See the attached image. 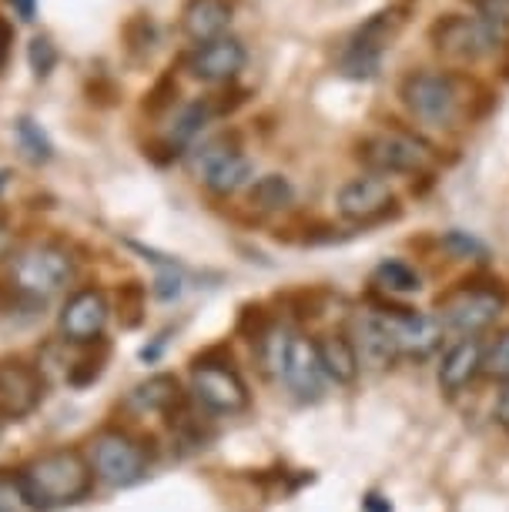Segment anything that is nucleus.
Returning a JSON list of instances; mask_svg holds the SVG:
<instances>
[{"label": "nucleus", "mask_w": 509, "mask_h": 512, "mask_svg": "<svg viewBox=\"0 0 509 512\" xmlns=\"http://www.w3.org/2000/svg\"><path fill=\"white\" fill-rule=\"evenodd\" d=\"M94 486L91 462L78 449H51L31 459L17 476V492L27 506L51 512L81 502Z\"/></svg>", "instance_id": "nucleus-1"}, {"label": "nucleus", "mask_w": 509, "mask_h": 512, "mask_svg": "<svg viewBox=\"0 0 509 512\" xmlns=\"http://www.w3.org/2000/svg\"><path fill=\"white\" fill-rule=\"evenodd\" d=\"M262 362L268 375L285 385L295 399H319L325 389V372L315 352V338H305L288 328H272L262 338Z\"/></svg>", "instance_id": "nucleus-2"}, {"label": "nucleus", "mask_w": 509, "mask_h": 512, "mask_svg": "<svg viewBox=\"0 0 509 512\" xmlns=\"http://www.w3.org/2000/svg\"><path fill=\"white\" fill-rule=\"evenodd\" d=\"M74 282V258L71 251L51 241H34L11 255V285L34 302H47V298L67 292Z\"/></svg>", "instance_id": "nucleus-3"}, {"label": "nucleus", "mask_w": 509, "mask_h": 512, "mask_svg": "<svg viewBox=\"0 0 509 512\" xmlns=\"http://www.w3.org/2000/svg\"><path fill=\"white\" fill-rule=\"evenodd\" d=\"M402 104L409 108V114L429 128H449L456 121L463 98H459V81L453 74L443 71H412L406 74L399 88Z\"/></svg>", "instance_id": "nucleus-4"}, {"label": "nucleus", "mask_w": 509, "mask_h": 512, "mask_svg": "<svg viewBox=\"0 0 509 512\" xmlns=\"http://www.w3.org/2000/svg\"><path fill=\"white\" fill-rule=\"evenodd\" d=\"M91 472L108 489H128L148 476V449L121 429H104L91 442Z\"/></svg>", "instance_id": "nucleus-5"}, {"label": "nucleus", "mask_w": 509, "mask_h": 512, "mask_svg": "<svg viewBox=\"0 0 509 512\" xmlns=\"http://www.w3.org/2000/svg\"><path fill=\"white\" fill-rule=\"evenodd\" d=\"M503 308H506V295L499 288L466 285L439 302L436 318L443 325V332H453L459 338H479V332H486Z\"/></svg>", "instance_id": "nucleus-6"}, {"label": "nucleus", "mask_w": 509, "mask_h": 512, "mask_svg": "<svg viewBox=\"0 0 509 512\" xmlns=\"http://www.w3.org/2000/svg\"><path fill=\"white\" fill-rule=\"evenodd\" d=\"M499 34L479 14H443L429 27L432 47L453 61H483L499 47Z\"/></svg>", "instance_id": "nucleus-7"}, {"label": "nucleus", "mask_w": 509, "mask_h": 512, "mask_svg": "<svg viewBox=\"0 0 509 512\" xmlns=\"http://www.w3.org/2000/svg\"><path fill=\"white\" fill-rule=\"evenodd\" d=\"M359 161L369 168V175L389 178V175H419L429 168L426 144L409 138L402 131H379L362 138Z\"/></svg>", "instance_id": "nucleus-8"}, {"label": "nucleus", "mask_w": 509, "mask_h": 512, "mask_svg": "<svg viewBox=\"0 0 509 512\" xmlns=\"http://www.w3.org/2000/svg\"><path fill=\"white\" fill-rule=\"evenodd\" d=\"M191 164H195L198 178L205 181V188L211 195L228 198V195H235V191H242L245 185H252V158L228 138H215V141L201 144Z\"/></svg>", "instance_id": "nucleus-9"}, {"label": "nucleus", "mask_w": 509, "mask_h": 512, "mask_svg": "<svg viewBox=\"0 0 509 512\" xmlns=\"http://www.w3.org/2000/svg\"><path fill=\"white\" fill-rule=\"evenodd\" d=\"M191 395L215 415H238L248 409V385L232 365L198 362L191 369Z\"/></svg>", "instance_id": "nucleus-10"}, {"label": "nucleus", "mask_w": 509, "mask_h": 512, "mask_svg": "<svg viewBox=\"0 0 509 512\" xmlns=\"http://www.w3.org/2000/svg\"><path fill=\"white\" fill-rule=\"evenodd\" d=\"M335 205H339V215L352 225H376V221L389 218L392 208H396V195H392L389 181L379 175H362L345 181L335 195Z\"/></svg>", "instance_id": "nucleus-11"}, {"label": "nucleus", "mask_w": 509, "mask_h": 512, "mask_svg": "<svg viewBox=\"0 0 509 512\" xmlns=\"http://www.w3.org/2000/svg\"><path fill=\"white\" fill-rule=\"evenodd\" d=\"M382 318H386L396 355H402V359L422 362L443 345V325H439L436 315L412 312V308H396V312H389Z\"/></svg>", "instance_id": "nucleus-12"}, {"label": "nucleus", "mask_w": 509, "mask_h": 512, "mask_svg": "<svg viewBox=\"0 0 509 512\" xmlns=\"http://www.w3.org/2000/svg\"><path fill=\"white\" fill-rule=\"evenodd\" d=\"M44 399L41 369L21 359L0 362V422H17L31 415Z\"/></svg>", "instance_id": "nucleus-13"}, {"label": "nucleus", "mask_w": 509, "mask_h": 512, "mask_svg": "<svg viewBox=\"0 0 509 512\" xmlns=\"http://www.w3.org/2000/svg\"><path fill=\"white\" fill-rule=\"evenodd\" d=\"M245 61H248L245 44L238 41V37L225 34V37H218V41L198 44L195 51L185 57V67L201 84H228L238 77Z\"/></svg>", "instance_id": "nucleus-14"}, {"label": "nucleus", "mask_w": 509, "mask_h": 512, "mask_svg": "<svg viewBox=\"0 0 509 512\" xmlns=\"http://www.w3.org/2000/svg\"><path fill=\"white\" fill-rule=\"evenodd\" d=\"M111 318V305L108 298H104L101 288H81V292H74L71 298L64 302L61 308V335L67 342L74 345H88V342H98L104 325H108Z\"/></svg>", "instance_id": "nucleus-15"}, {"label": "nucleus", "mask_w": 509, "mask_h": 512, "mask_svg": "<svg viewBox=\"0 0 509 512\" xmlns=\"http://www.w3.org/2000/svg\"><path fill=\"white\" fill-rule=\"evenodd\" d=\"M345 335L352 338L355 352H359V362L369 365V369H389V365L399 359L382 312H359L352 318V325Z\"/></svg>", "instance_id": "nucleus-16"}, {"label": "nucleus", "mask_w": 509, "mask_h": 512, "mask_svg": "<svg viewBox=\"0 0 509 512\" xmlns=\"http://www.w3.org/2000/svg\"><path fill=\"white\" fill-rule=\"evenodd\" d=\"M486 345L479 338H456L446 349L443 362H439V389L446 395H459L463 389L476 382V375L483 372Z\"/></svg>", "instance_id": "nucleus-17"}, {"label": "nucleus", "mask_w": 509, "mask_h": 512, "mask_svg": "<svg viewBox=\"0 0 509 512\" xmlns=\"http://www.w3.org/2000/svg\"><path fill=\"white\" fill-rule=\"evenodd\" d=\"M232 14L235 11L228 0H188L185 11H181V34L195 41V47L218 41L232 27Z\"/></svg>", "instance_id": "nucleus-18"}, {"label": "nucleus", "mask_w": 509, "mask_h": 512, "mask_svg": "<svg viewBox=\"0 0 509 512\" xmlns=\"http://www.w3.org/2000/svg\"><path fill=\"white\" fill-rule=\"evenodd\" d=\"M315 352H319L325 379H332L335 385H352L355 379H359L362 362H359V352H355L352 338L345 332L319 335L315 338Z\"/></svg>", "instance_id": "nucleus-19"}, {"label": "nucleus", "mask_w": 509, "mask_h": 512, "mask_svg": "<svg viewBox=\"0 0 509 512\" xmlns=\"http://www.w3.org/2000/svg\"><path fill=\"white\" fill-rule=\"evenodd\" d=\"M128 405L141 415L168 412L171 405H178V379H171V375H151L148 382L134 385L128 395Z\"/></svg>", "instance_id": "nucleus-20"}, {"label": "nucleus", "mask_w": 509, "mask_h": 512, "mask_svg": "<svg viewBox=\"0 0 509 512\" xmlns=\"http://www.w3.org/2000/svg\"><path fill=\"white\" fill-rule=\"evenodd\" d=\"M211 118V108L208 101H195V104H185V108L178 111V118L171 121V128L165 134V148L171 154H181L188 148L191 141L198 138L201 131H205V124Z\"/></svg>", "instance_id": "nucleus-21"}, {"label": "nucleus", "mask_w": 509, "mask_h": 512, "mask_svg": "<svg viewBox=\"0 0 509 512\" xmlns=\"http://www.w3.org/2000/svg\"><path fill=\"white\" fill-rule=\"evenodd\" d=\"M295 201V188L285 175H262L252 181L248 188V205L255 211H265V215H275V211H285Z\"/></svg>", "instance_id": "nucleus-22"}, {"label": "nucleus", "mask_w": 509, "mask_h": 512, "mask_svg": "<svg viewBox=\"0 0 509 512\" xmlns=\"http://www.w3.org/2000/svg\"><path fill=\"white\" fill-rule=\"evenodd\" d=\"M372 278H376L379 288H386L392 295H416L422 288L419 272L409 262H402V258H386V262H379Z\"/></svg>", "instance_id": "nucleus-23"}, {"label": "nucleus", "mask_w": 509, "mask_h": 512, "mask_svg": "<svg viewBox=\"0 0 509 512\" xmlns=\"http://www.w3.org/2000/svg\"><path fill=\"white\" fill-rule=\"evenodd\" d=\"M14 138H17V144H21V151H24V158H27V161L47 164V161L54 158V144H51V138H47V131H44L34 118H17V124H14Z\"/></svg>", "instance_id": "nucleus-24"}, {"label": "nucleus", "mask_w": 509, "mask_h": 512, "mask_svg": "<svg viewBox=\"0 0 509 512\" xmlns=\"http://www.w3.org/2000/svg\"><path fill=\"white\" fill-rule=\"evenodd\" d=\"M121 37H124V44H128L131 54H148L158 41V27L148 14H134L131 21L124 24Z\"/></svg>", "instance_id": "nucleus-25"}, {"label": "nucleus", "mask_w": 509, "mask_h": 512, "mask_svg": "<svg viewBox=\"0 0 509 512\" xmlns=\"http://www.w3.org/2000/svg\"><path fill=\"white\" fill-rule=\"evenodd\" d=\"M27 61H31V71L37 81H47L57 67V44L47 34H34L31 44H27Z\"/></svg>", "instance_id": "nucleus-26"}, {"label": "nucleus", "mask_w": 509, "mask_h": 512, "mask_svg": "<svg viewBox=\"0 0 509 512\" xmlns=\"http://www.w3.org/2000/svg\"><path fill=\"white\" fill-rule=\"evenodd\" d=\"M483 372L489 375V379L509 382V328H506V332H499V335H496V342L486 349Z\"/></svg>", "instance_id": "nucleus-27"}, {"label": "nucleus", "mask_w": 509, "mask_h": 512, "mask_svg": "<svg viewBox=\"0 0 509 512\" xmlns=\"http://www.w3.org/2000/svg\"><path fill=\"white\" fill-rule=\"evenodd\" d=\"M443 245L453 251L456 258H486V245L476 235H469V231H459V228L446 231Z\"/></svg>", "instance_id": "nucleus-28"}, {"label": "nucleus", "mask_w": 509, "mask_h": 512, "mask_svg": "<svg viewBox=\"0 0 509 512\" xmlns=\"http://www.w3.org/2000/svg\"><path fill=\"white\" fill-rule=\"evenodd\" d=\"M473 11L496 27V31H506L509 27V0H469Z\"/></svg>", "instance_id": "nucleus-29"}, {"label": "nucleus", "mask_w": 509, "mask_h": 512, "mask_svg": "<svg viewBox=\"0 0 509 512\" xmlns=\"http://www.w3.org/2000/svg\"><path fill=\"white\" fill-rule=\"evenodd\" d=\"M7 4L14 7V14L21 17L24 24H31L37 17V0H7Z\"/></svg>", "instance_id": "nucleus-30"}, {"label": "nucleus", "mask_w": 509, "mask_h": 512, "mask_svg": "<svg viewBox=\"0 0 509 512\" xmlns=\"http://www.w3.org/2000/svg\"><path fill=\"white\" fill-rule=\"evenodd\" d=\"M496 422L509 432V382H503V392L496 399Z\"/></svg>", "instance_id": "nucleus-31"}, {"label": "nucleus", "mask_w": 509, "mask_h": 512, "mask_svg": "<svg viewBox=\"0 0 509 512\" xmlns=\"http://www.w3.org/2000/svg\"><path fill=\"white\" fill-rule=\"evenodd\" d=\"M11 41H14V31H11V24L0 17V67L7 64V54H11Z\"/></svg>", "instance_id": "nucleus-32"}, {"label": "nucleus", "mask_w": 509, "mask_h": 512, "mask_svg": "<svg viewBox=\"0 0 509 512\" xmlns=\"http://www.w3.org/2000/svg\"><path fill=\"white\" fill-rule=\"evenodd\" d=\"M11 245H14V231H11V225H7V218L0 215V258L11 255Z\"/></svg>", "instance_id": "nucleus-33"}, {"label": "nucleus", "mask_w": 509, "mask_h": 512, "mask_svg": "<svg viewBox=\"0 0 509 512\" xmlns=\"http://www.w3.org/2000/svg\"><path fill=\"white\" fill-rule=\"evenodd\" d=\"M11 185V171L7 168H0V195H4V188Z\"/></svg>", "instance_id": "nucleus-34"}]
</instances>
